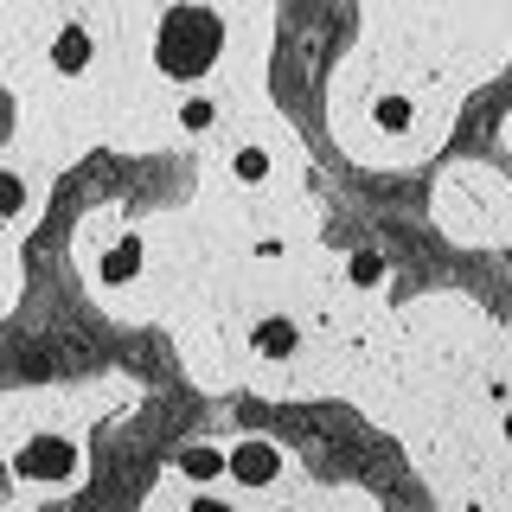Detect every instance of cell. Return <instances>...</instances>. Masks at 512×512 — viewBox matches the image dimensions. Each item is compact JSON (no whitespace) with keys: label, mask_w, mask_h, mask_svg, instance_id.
I'll list each match as a JSON object with an SVG mask.
<instances>
[{"label":"cell","mask_w":512,"mask_h":512,"mask_svg":"<svg viewBox=\"0 0 512 512\" xmlns=\"http://www.w3.org/2000/svg\"><path fill=\"white\" fill-rule=\"evenodd\" d=\"M218 52H224V20L212 7H173L154 32V64L167 77H180V84L205 77L218 64Z\"/></svg>","instance_id":"obj_1"},{"label":"cell","mask_w":512,"mask_h":512,"mask_svg":"<svg viewBox=\"0 0 512 512\" xmlns=\"http://www.w3.org/2000/svg\"><path fill=\"white\" fill-rule=\"evenodd\" d=\"M71 468H77V448L64 442V436H32L26 448H20V474L26 480H71Z\"/></svg>","instance_id":"obj_2"},{"label":"cell","mask_w":512,"mask_h":512,"mask_svg":"<svg viewBox=\"0 0 512 512\" xmlns=\"http://www.w3.org/2000/svg\"><path fill=\"white\" fill-rule=\"evenodd\" d=\"M224 474H237L244 487H269V480L282 474V448L263 442V436H244L231 455H224Z\"/></svg>","instance_id":"obj_3"},{"label":"cell","mask_w":512,"mask_h":512,"mask_svg":"<svg viewBox=\"0 0 512 512\" xmlns=\"http://www.w3.org/2000/svg\"><path fill=\"white\" fill-rule=\"evenodd\" d=\"M90 26H58V39H52V71L64 77H77V71H90Z\"/></svg>","instance_id":"obj_4"},{"label":"cell","mask_w":512,"mask_h":512,"mask_svg":"<svg viewBox=\"0 0 512 512\" xmlns=\"http://www.w3.org/2000/svg\"><path fill=\"white\" fill-rule=\"evenodd\" d=\"M180 474H186V480H218V474H224V448L192 442L186 455H180Z\"/></svg>","instance_id":"obj_5"},{"label":"cell","mask_w":512,"mask_h":512,"mask_svg":"<svg viewBox=\"0 0 512 512\" xmlns=\"http://www.w3.org/2000/svg\"><path fill=\"white\" fill-rule=\"evenodd\" d=\"M256 352H263V359H288V352H295V327H288V320H263V327H256Z\"/></svg>","instance_id":"obj_6"},{"label":"cell","mask_w":512,"mask_h":512,"mask_svg":"<svg viewBox=\"0 0 512 512\" xmlns=\"http://www.w3.org/2000/svg\"><path fill=\"white\" fill-rule=\"evenodd\" d=\"M13 218H26V180L13 167H0V224H13Z\"/></svg>","instance_id":"obj_7"},{"label":"cell","mask_w":512,"mask_h":512,"mask_svg":"<svg viewBox=\"0 0 512 512\" xmlns=\"http://www.w3.org/2000/svg\"><path fill=\"white\" fill-rule=\"evenodd\" d=\"M212 122H218V103H212V96H192V103H180V128H186V135H205Z\"/></svg>","instance_id":"obj_8"},{"label":"cell","mask_w":512,"mask_h":512,"mask_svg":"<svg viewBox=\"0 0 512 512\" xmlns=\"http://www.w3.org/2000/svg\"><path fill=\"white\" fill-rule=\"evenodd\" d=\"M410 116H416V109L404 103V96H378V128H384V135H404Z\"/></svg>","instance_id":"obj_9"},{"label":"cell","mask_w":512,"mask_h":512,"mask_svg":"<svg viewBox=\"0 0 512 512\" xmlns=\"http://www.w3.org/2000/svg\"><path fill=\"white\" fill-rule=\"evenodd\" d=\"M135 256H141V250H135V237H122V244H116V250H109V263H103V276H109V282H128V276H135Z\"/></svg>","instance_id":"obj_10"},{"label":"cell","mask_w":512,"mask_h":512,"mask_svg":"<svg viewBox=\"0 0 512 512\" xmlns=\"http://www.w3.org/2000/svg\"><path fill=\"white\" fill-rule=\"evenodd\" d=\"M231 167H237V180H244V186L269 180V154H263V148H237V160H231Z\"/></svg>","instance_id":"obj_11"},{"label":"cell","mask_w":512,"mask_h":512,"mask_svg":"<svg viewBox=\"0 0 512 512\" xmlns=\"http://www.w3.org/2000/svg\"><path fill=\"white\" fill-rule=\"evenodd\" d=\"M346 276L359 282V288H378V282H384V263H378V256H352V263H346Z\"/></svg>","instance_id":"obj_12"},{"label":"cell","mask_w":512,"mask_h":512,"mask_svg":"<svg viewBox=\"0 0 512 512\" xmlns=\"http://www.w3.org/2000/svg\"><path fill=\"white\" fill-rule=\"evenodd\" d=\"M7 500H13V468L0 461V506H7Z\"/></svg>","instance_id":"obj_13"},{"label":"cell","mask_w":512,"mask_h":512,"mask_svg":"<svg viewBox=\"0 0 512 512\" xmlns=\"http://www.w3.org/2000/svg\"><path fill=\"white\" fill-rule=\"evenodd\" d=\"M192 512H231V506H218V500H199V506H192Z\"/></svg>","instance_id":"obj_14"},{"label":"cell","mask_w":512,"mask_h":512,"mask_svg":"<svg viewBox=\"0 0 512 512\" xmlns=\"http://www.w3.org/2000/svg\"><path fill=\"white\" fill-rule=\"evenodd\" d=\"M506 436H512V410H506Z\"/></svg>","instance_id":"obj_15"}]
</instances>
